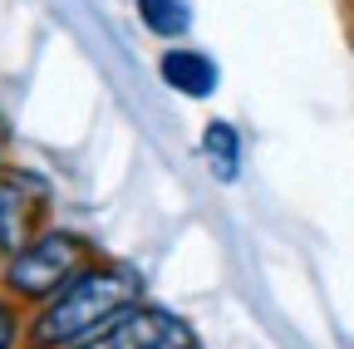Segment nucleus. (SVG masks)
<instances>
[{
  "label": "nucleus",
  "instance_id": "nucleus-5",
  "mask_svg": "<svg viewBox=\"0 0 354 349\" xmlns=\"http://www.w3.org/2000/svg\"><path fill=\"white\" fill-rule=\"evenodd\" d=\"M158 79L167 84L172 94H183V99H212V94H216V84H221V69H216L212 55L177 45V50H162V59H158Z\"/></svg>",
  "mask_w": 354,
  "mask_h": 349
},
{
  "label": "nucleus",
  "instance_id": "nucleus-4",
  "mask_svg": "<svg viewBox=\"0 0 354 349\" xmlns=\"http://www.w3.org/2000/svg\"><path fill=\"white\" fill-rule=\"evenodd\" d=\"M44 182L30 178V172H15L0 162V251H20L35 232H39V216H44Z\"/></svg>",
  "mask_w": 354,
  "mask_h": 349
},
{
  "label": "nucleus",
  "instance_id": "nucleus-3",
  "mask_svg": "<svg viewBox=\"0 0 354 349\" xmlns=\"http://www.w3.org/2000/svg\"><path fill=\"white\" fill-rule=\"evenodd\" d=\"M74 349H197V334L167 305L138 300L133 310H123L118 320H109L99 334H88Z\"/></svg>",
  "mask_w": 354,
  "mask_h": 349
},
{
  "label": "nucleus",
  "instance_id": "nucleus-7",
  "mask_svg": "<svg viewBox=\"0 0 354 349\" xmlns=\"http://www.w3.org/2000/svg\"><path fill=\"white\" fill-rule=\"evenodd\" d=\"M138 6V25L158 39H183L192 30V6L187 0H133Z\"/></svg>",
  "mask_w": 354,
  "mask_h": 349
},
{
  "label": "nucleus",
  "instance_id": "nucleus-1",
  "mask_svg": "<svg viewBox=\"0 0 354 349\" xmlns=\"http://www.w3.org/2000/svg\"><path fill=\"white\" fill-rule=\"evenodd\" d=\"M138 300H143L138 271L118 266V261H94L30 315L25 344L30 349H74L88 334H99L109 320H118L123 310H133Z\"/></svg>",
  "mask_w": 354,
  "mask_h": 349
},
{
  "label": "nucleus",
  "instance_id": "nucleus-6",
  "mask_svg": "<svg viewBox=\"0 0 354 349\" xmlns=\"http://www.w3.org/2000/svg\"><path fill=\"white\" fill-rule=\"evenodd\" d=\"M202 158H207L216 182H236L241 178V133H236V123L212 118L202 128Z\"/></svg>",
  "mask_w": 354,
  "mask_h": 349
},
{
  "label": "nucleus",
  "instance_id": "nucleus-2",
  "mask_svg": "<svg viewBox=\"0 0 354 349\" xmlns=\"http://www.w3.org/2000/svg\"><path fill=\"white\" fill-rule=\"evenodd\" d=\"M94 241L79 236V232H64V227H44L35 232L20 251L6 256V290L15 300H30V305H44L50 295H59L84 266H94Z\"/></svg>",
  "mask_w": 354,
  "mask_h": 349
},
{
  "label": "nucleus",
  "instance_id": "nucleus-9",
  "mask_svg": "<svg viewBox=\"0 0 354 349\" xmlns=\"http://www.w3.org/2000/svg\"><path fill=\"white\" fill-rule=\"evenodd\" d=\"M0 162H6V123H0Z\"/></svg>",
  "mask_w": 354,
  "mask_h": 349
},
{
  "label": "nucleus",
  "instance_id": "nucleus-8",
  "mask_svg": "<svg viewBox=\"0 0 354 349\" xmlns=\"http://www.w3.org/2000/svg\"><path fill=\"white\" fill-rule=\"evenodd\" d=\"M20 339H25V320L10 305V295H0V349H15Z\"/></svg>",
  "mask_w": 354,
  "mask_h": 349
}]
</instances>
